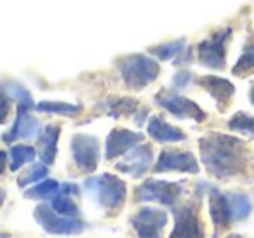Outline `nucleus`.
Returning a JSON list of instances; mask_svg holds the SVG:
<instances>
[{"label": "nucleus", "instance_id": "29", "mask_svg": "<svg viewBox=\"0 0 254 238\" xmlns=\"http://www.w3.org/2000/svg\"><path fill=\"white\" fill-rule=\"evenodd\" d=\"M46 176H47V165L46 164L32 165L25 174L19 176L18 186L19 188H25V186L32 184V182H37V181H40V179H44Z\"/></svg>", "mask_w": 254, "mask_h": 238}, {"label": "nucleus", "instance_id": "14", "mask_svg": "<svg viewBox=\"0 0 254 238\" xmlns=\"http://www.w3.org/2000/svg\"><path fill=\"white\" fill-rule=\"evenodd\" d=\"M40 132V122L33 115H30L26 106H18L16 119L11 130L4 134L5 143H12L16 139H32Z\"/></svg>", "mask_w": 254, "mask_h": 238}, {"label": "nucleus", "instance_id": "11", "mask_svg": "<svg viewBox=\"0 0 254 238\" xmlns=\"http://www.w3.org/2000/svg\"><path fill=\"white\" fill-rule=\"evenodd\" d=\"M153 172H187V174H198V162L190 151H181L174 150V148H167V150L160 151V157L157 160Z\"/></svg>", "mask_w": 254, "mask_h": 238}, {"label": "nucleus", "instance_id": "26", "mask_svg": "<svg viewBox=\"0 0 254 238\" xmlns=\"http://www.w3.org/2000/svg\"><path fill=\"white\" fill-rule=\"evenodd\" d=\"M185 51V40H174V42H167V44H160V46H155L150 49V53L153 56H157L159 60L166 61V60H173V58L180 56Z\"/></svg>", "mask_w": 254, "mask_h": 238}, {"label": "nucleus", "instance_id": "2", "mask_svg": "<svg viewBox=\"0 0 254 238\" xmlns=\"http://www.w3.org/2000/svg\"><path fill=\"white\" fill-rule=\"evenodd\" d=\"M87 195L98 203L101 209L108 212H117L122 209L126 202V182L112 174H101L96 178H89L84 182Z\"/></svg>", "mask_w": 254, "mask_h": 238}, {"label": "nucleus", "instance_id": "21", "mask_svg": "<svg viewBox=\"0 0 254 238\" xmlns=\"http://www.w3.org/2000/svg\"><path fill=\"white\" fill-rule=\"evenodd\" d=\"M232 73L235 77H249L254 73V40H247V44L244 46L242 56L235 63Z\"/></svg>", "mask_w": 254, "mask_h": 238}, {"label": "nucleus", "instance_id": "27", "mask_svg": "<svg viewBox=\"0 0 254 238\" xmlns=\"http://www.w3.org/2000/svg\"><path fill=\"white\" fill-rule=\"evenodd\" d=\"M2 89L9 94V98L16 99L19 106H26V108H32L33 106V99L30 96V92L26 91L23 85L16 84V82H4Z\"/></svg>", "mask_w": 254, "mask_h": 238}, {"label": "nucleus", "instance_id": "5", "mask_svg": "<svg viewBox=\"0 0 254 238\" xmlns=\"http://www.w3.org/2000/svg\"><path fill=\"white\" fill-rule=\"evenodd\" d=\"M183 191L185 182L146 179L139 188H136V200L138 202H157L167 207H176Z\"/></svg>", "mask_w": 254, "mask_h": 238}, {"label": "nucleus", "instance_id": "32", "mask_svg": "<svg viewBox=\"0 0 254 238\" xmlns=\"http://www.w3.org/2000/svg\"><path fill=\"white\" fill-rule=\"evenodd\" d=\"M5 164H7V153L0 150V176H2V172H4Z\"/></svg>", "mask_w": 254, "mask_h": 238}, {"label": "nucleus", "instance_id": "35", "mask_svg": "<svg viewBox=\"0 0 254 238\" xmlns=\"http://www.w3.org/2000/svg\"><path fill=\"white\" fill-rule=\"evenodd\" d=\"M0 238H11L9 233H4V231H0Z\"/></svg>", "mask_w": 254, "mask_h": 238}, {"label": "nucleus", "instance_id": "7", "mask_svg": "<svg viewBox=\"0 0 254 238\" xmlns=\"http://www.w3.org/2000/svg\"><path fill=\"white\" fill-rule=\"evenodd\" d=\"M204 224L198 216V205L188 202L174 207V230L169 238H204Z\"/></svg>", "mask_w": 254, "mask_h": 238}, {"label": "nucleus", "instance_id": "33", "mask_svg": "<svg viewBox=\"0 0 254 238\" xmlns=\"http://www.w3.org/2000/svg\"><path fill=\"white\" fill-rule=\"evenodd\" d=\"M4 200H5V193H4V189L0 188V207H2V203H4Z\"/></svg>", "mask_w": 254, "mask_h": 238}, {"label": "nucleus", "instance_id": "18", "mask_svg": "<svg viewBox=\"0 0 254 238\" xmlns=\"http://www.w3.org/2000/svg\"><path fill=\"white\" fill-rule=\"evenodd\" d=\"M60 132H61V127L51 123V125H47L46 129H44V132L40 134L39 155H40L42 164H46V165L54 164V158H56V153H58V139H60Z\"/></svg>", "mask_w": 254, "mask_h": 238}, {"label": "nucleus", "instance_id": "1", "mask_svg": "<svg viewBox=\"0 0 254 238\" xmlns=\"http://www.w3.org/2000/svg\"><path fill=\"white\" fill-rule=\"evenodd\" d=\"M200 160L205 171L218 179L242 174L249 164V151L242 139L221 132H209L198 139Z\"/></svg>", "mask_w": 254, "mask_h": 238}, {"label": "nucleus", "instance_id": "24", "mask_svg": "<svg viewBox=\"0 0 254 238\" xmlns=\"http://www.w3.org/2000/svg\"><path fill=\"white\" fill-rule=\"evenodd\" d=\"M106 113L113 119H119L122 115H131L132 112L138 110V101L132 98H119V99H110L106 103Z\"/></svg>", "mask_w": 254, "mask_h": 238}, {"label": "nucleus", "instance_id": "34", "mask_svg": "<svg viewBox=\"0 0 254 238\" xmlns=\"http://www.w3.org/2000/svg\"><path fill=\"white\" fill-rule=\"evenodd\" d=\"M249 98H251V103L254 105V84H253V87H251V94H249Z\"/></svg>", "mask_w": 254, "mask_h": 238}, {"label": "nucleus", "instance_id": "9", "mask_svg": "<svg viewBox=\"0 0 254 238\" xmlns=\"http://www.w3.org/2000/svg\"><path fill=\"white\" fill-rule=\"evenodd\" d=\"M155 103L159 106H162L166 112H169L171 115H174L176 119L183 120H195V122H204L207 119L205 112L193 103L191 99H187L180 94H174L171 91H160L155 96Z\"/></svg>", "mask_w": 254, "mask_h": 238}, {"label": "nucleus", "instance_id": "13", "mask_svg": "<svg viewBox=\"0 0 254 238\" xmlns=\"http://www.w3.org/2000/svg\"><path fill=\"white\" fill-rule=\"evenodd\" d=\"M143 141V134L132 132L127 129H113L106 137V151L105 158L106 160H113V158L126 155L129 150L138 146Z\"/></svg>", "mask_w": 254, "mask_h": 238}, {"label": "nucleus", "instance_id": "12", "mask_svg": "<svg viewBox=\"0 0 254 238\" xmlns=\"http://www.w3.org/2000/svg\"><path fill=\"white\" fill-rule=\"evenodd\" d=\"M153 164V150L150 144H139L126 153L122 162L115 165V169L122 174L131 178H143L152 169Z\"/></svg>", "mask_w": 254, "mask_h": 238}, {"label": "nucleus", "instance_id": "10", "mask_svg": "<svg viewBox=\"0 0 254 238\" xmlns=\"http://www.w3.org/2000/svg\"><path fill=\"white\" fill-rule=\"evenodd\" d=\"M131 224L138 238H164L167 214L155 207H143L131 217Z\"/></svg>", "mask_w": 254, "mask_h": 238}, {"label": "nucleus", "instance_id": "30", "mask_svg": "<svg viewBox=\"0 0 254 238\" xmlns=\"http://www.w3.org/2000/svg\"><path fill=\"white\" fill-rule=\"evenodd\" d=\"M9 113H11V99L9 94L0 87V123H4L7 120Z\"/></svg>", "mask_w": 254, "mask_h": 238}, {"label": "nucleus", "instance_id": "25", "mask_svg": "<svg viewBox=\"0 0 254 238\" xmlns=\"http://www.w3.org/2000/svg\"><path fill=\"white\" fill-rule=\"evenodd\" d=\"M37 110L44 113H56V115L64 117H75L82 112L78 105H70V103H61V101H40L37 105Z\"/></svg>", "mask_w": 254, "mask_h": 238}, {"label": "nucleus", "instance_id": "15", "mask_svg": "<svg viewBox=\"0 0 254 238\" xmlns=\"http://www.w3.org/2000/svg\"><path fill=\"white\" fill-rule=\"evenodd\" d=\"M197 84L200 87H204L209 94L212 96V99L218 105L219 112H225L232 103V98L235 94V85L230 80L221 77H214V75H207V77H200L197 80Z\"/></svg>", "mask_w": 254, "mask_h": 238}, {"label": "nucleus", "instance_id": "20", "mask_svg": "<svg viewBox=\"0 0 254 238\" xmlns=\"http://www.w3.org/2000/svg\"><path fill=\"white\" fill-rule=\"evenodd\" d=\"M226 198H228L230 212H232L233 221L246 219V217H249V214L253 212V203H251L247 195H242V193H228Z\"/></svg>", "mask_w": 254, "mask_h": 238}, {"label": "nucleus", "instance_id": "36", "mask_svg": "<svg viewBox=\"0 0 254 238\" xmlns=\"http://www.w3.org/2000/svg\"><path fill=\"white\" fill-rule=\"evenodd\" d=\"M226 238H242V237H240V235H237V233H232V235H228Z\"/></svg>", "mask_w": 254, "mask_h": 238}, {"label": "nucleus", "instance_id": "8", "mask_svg": "<svg viewBox=\"0 0 254 238\" xmlns=\"http://www.w3.org/2000/svg\"><path fill=\"white\" fill-rule=\"evenodd\" d=\"M71 157L77 169L84 174H91L96 171L99 162V143L98 137L89 134H75L71 137Z\"/></svg>", "mask_w": 254, "mask_h": 238}, {"label": "nucleus", "instance_id": "23", "mask_svg": "<svg viewBox=\"0 0 254 238\" xmlns=\"http://www.w3.org/2000/svg\"><path fill=\"white\" fill-rule=\"evenodd\" d=\"M35 150L33 146H26V144H14L11 148V164H9V169L12 172H16L18 169H21L25 164H30V162L35 160Z\"/></svg>", "mask_w": 254, "mask_h": 238}, {"label": "nucleus", "instance_id": "6", "mask_svg": "<svg viewBox=\"0 0 254 238\" xmlns=\"http://www.w3.org/2000/svg\"><path fill=\"white\" fill-rule=\"evenodd\" d=\"M232 37V30L223 28L207 40H202L197 46V56L202 66L212 70H223L226 64V42Z\"/></svg>", "mask_w": 254, "mask_h": 238}, {"label": "nucleus", "instance_id": "28", "mask_svg": "<svg viewBox=\"0 0 254 238\" xmlns=\"http://www.w3.org/2000/svg\"><path fill=\"white\" fill-rule=\"evenodd\" d=\"M228 127L235 132L246 134V136H251L254 139V117H249L246 113H235V115L230 119Z\"/></svg>", "mask_w": 254, "mask_h": 238}, {"label": "nucleus", "instance_id": "22", "mask_svg": "<svg viewBox=\"0 0 254 238\" xmlns=\"http://www.w3.org/2000/svg\"><path fill=\"white\" fill-rule=\"evenodd\" d=\"M60 182L54 181V179H46V181L39 182L33 188H30L28 191H25L26 198H35V200H53L54 196L60 191Z\"/></svg>", "mask_w": 254, "mask_h": 238}, {"label": "nucleus", "instance_id": "17", "mask_svg": "<svg viewBox=\"0 0 254 238\" xmlns=\"http://www.w3.org/2000/svg\"><path fill=\"white\" fill-rule=\"evenodd\" d=\"M148 134L157 143H178L187 139V134L178 127L164 122L160 117H152L148 123Z\"/></svg>", "mask_w": 254, "mask_h": 238}, {"label": "nucleus", "instance_id": "31", "mask_svg": "<svg viewBox=\"0 0 254 238\" xmlns=\"http://www.w3.org/2000/svg\"><path fill=\"white\" fill-rule=\"evenodd\" d=\"M190 80H191V75L188 73V71H180V73L174 75L173 85L176 89H185L188 84H190Z\"/></svg>", "mask_w": 254, "mask_h": 238}, {"label": "nucleus", "instance_id": "4", "mask_svg": "<svg viewBox=\"0 0 254 238\" xmlns=\"http://www.w3.org/2000/svg\"><path fill=\"white\" fill-rule=\"evenodd\" d=\"M33 217L40 224V228L49 235H63V237H68V235H78L85 230V224L78 217L61 216L53 207L46 205V203H40V205L35 207Z\"/></svg>", "mask_w": 254, "mask_h": 238}, {"label": "nucleus", "instance_id": "3", "mask_svg": "<svg viewBox=\"0 0 254 238\" xmlns=\"http://www.w3.org/2000/svg\"><path fill=\"white\" fill-rule=\"evenodd\" d=\"M117 66L124 78V84L131 91H141L157 80L160 66L155 60L145 54H129L117 61Z\"/></svg>", "mask_w": 254, "mask_h": 238}, {"label": "nucleus", "instance_id": "16", "mask_svg": "<svg viewBox=\"0 0 254 238\" xmlns=\"http://www.w3.org/2000/svg\"><path fill=\"white\" fill-rule=\"evenodd\" d=\"M209 214L211 219L214 223L216 235L212 238H218V233L223 231L225 228H228V224L232 223V212H230V203L226 195H223L221 191L212 188L209 191Z\"/></svg>", "mask_w": 254, "mask_h": 238}, {"label": "nucleus", "instance_id": "19", "mask_svg": "<svg viewBox=\"0 0 254 238\" xmlns=\"http://www.w3.org/2000/svg\"><path fill=\"white\" fill-rule=\"evenodd\" d=\"M78 193V186L77 184H63L58 191V195L53 198V207L58 214L61 216H66V217H78V207L77 203L73 202L71 195H77Z\"/></svg>", "mask_w": 254, "mask_h": 238}]
</instances>
